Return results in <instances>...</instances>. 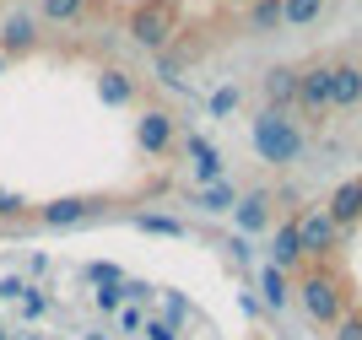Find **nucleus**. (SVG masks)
Returning <instances> with one entry per match:
<instances>
[{"mask_svg":"<svg viewBox=\"0 0 362 340\" xmlns=\"http://www.w3.org/2000/svg\"><path fill=\"white\" fill-rule=\"evenodd\" d=\"M255 151H259V163H271V168H292L303 157V130H298V119H287V108H259L255 119Z\"/></svg>","mask_w":362,"mask_h":340,"instance_id":"nucleus-1","label":"nucleus"},{"mask_svg":"<svg viewBox=\"0 0 362 340\" xmlns=\"http://www.w3.org/2000/svg\"><path fill=\"white\" fill-rule=\"evenodd\" d=\"M298 297H303V313H308L314 324H341V313H346V292H341V281H335L325 265L298 276Z\"/></svg>","mask_w":362,"mask_h":340,"instance_id":"nucleus-2","label":"nucleus"},{"mask_svg":"<svg viewBox=\"0 0 362 340\" xmlns=\"http://www.w3.org/2000/svg\"><path fill=\"white\" fill-rule=\"evenodd\" d=\"M130 38L151 54H163L168 38H179V11L168 6V0H141L136 11H130Z\"/></svg>","mask_w":362,"mask_h":340,"instance_id":"nucleus-3","label":"nucleus"},{"mask_svg":"<svg viewBox=\"0 0 362 340\" xmlns=\"http://www.w3.org/2000/svg\"><path fill=\"white\" fill-rule=\"evenodd\" d=\"M298 108H303V119H314V124H325V114H335L330 108V59L298 65Z\"/></svg>","mask_w":362,"mask_h":340,"instance_id":"nucleus-4","label":"nucleus"},{"mask_svg":"<svg viewBox=\"0 0 362 340\" xmlns=\"http://www.w3.org/2000/svg\"><path fill=\"white\" fill-rule=\"evenodd\" d=\"M136 141L146 157H168L173 151V141H179V124H173V114L168 108H146V114L136 119Z\"/></svg>","mask_w":362,"mask_h":340,"instance_id":"nucleus-5","label":"nucleus"},{"mask_svg":"<svg viewBox=\"0 0 362 340\" xmlns=\"http://www.w3.org/2000/svg\"><path fill=\"white\" fill-rule=\"evenodd\" d=\"M335 243H341V227H335L325 211H308V216H298V249L308 254V259H325V254H335Z\"/></svg>","mask_w":362,"mask_h":340,"instance_id":"nucleus-6","label":"nucleus"},{"mask_svg":"<svg viewBox=\"0 0 362 340\" xmlns=\"http://www.w3.org/2000/svg\"><path fill=\"white\" fill-rule=\"evenodd\" d=\"M103 211V200H87V194H65V200H49V206L33 211V222L44 227H76V222H92Z\"/></svg>","mask_w":362,"mask_h":340,"instance_id":"nucleus-7","label":"nucleus"},{"mask_svg":"<svg viewBox=\"0 0 362 340\" xmlns=\"http://www.w3.org/2000/svg\"><path fill=\"white\" fill-rule=\"evenodd\" d=\"M362 103V65L357 59H330V108Z\"/></svg>","mask_w":362,"mask_h":340,"instance_id":"nucleus-8","label":"nucleus"},{"mask_svg":"<svg viewBox=\"0 0 362 340\" xmlns=\"http://www.w3.org/2000/svg\"><path fill=\"white\" fill-rule=\"evenodd\" d=\"M259 92H265V108H292L298 103V65H271L259 76Z\"/></svg>","mask_w":362,"mask_h":340,"instance_id":"nucleus-9","label":"nucleus"},{"mask_svg":"<svg viewBox=\"0 0 362 340\" xmlns=\"http://www.w3.org/2000/svg\"><path fill=\"white\" fill-rule=\"evenodd\" d=\"M33 44H38V22H33L28 11H16V16L0 22V54H6V59H11V54H28Z\"/></svg>","mask_w":362,"mask_h":340,"instance_id":"nucleus-10","label":"nucleus"},{"mask_svg":"<svg viewBox=\"0 0 362 340\" xmlns=\"http://www.w3.org/2000/svg\"><path fill=\"white\" fill-rule=\"evenodd\" d=\"M233 211H238V227H243V233H265V227H271V194H265V189L243 194Z\"/></svg>","mask_w":362,"mask_h":340,"instance_id":"nucleus-11","label":"nucleus"},{"mask_svg":"<svg viewBox=\"0 0 362 340\" xmlns=\"http://www.w3.org/2000/svg\"><path fill=\"white\" fill-rule=\"evenodd\" d=\"M325 216H330V222L341 227V233H346L351 222H362V206H357V184H351V178H346V184H341V189L330 194V206H325Z\"/></svg>","mask_w":362,"mask_h":340,"instance_id":"nucleus-12","label":"nucleus"},{"mask_svg":"<svg viewBox=\"0 0 362 340\" xmlns=\"http://www.w3.org/2000/svg\"><path fill=\"white\" fill-rule=\"evenodd\" d=\"M184 151L195 157V173L206 178V184H216V178H222V151H216L206 135H189V141H184Z\"/></svg>","mask_w":362,"mask_h":340,"instance_id":"nucleus-13","label":"nucleus"},{"mask_svg":"<svg viewBox=\"0 0 362 340\" xmlns=\"http://www.w3.org/2000/svg\"><path fill=\"white\" fill-rule=\"evenodd\" d=\"M98 92H103V103H114V108H124V103H136V76H124V71H103L98 76Z\"/></svg>","mask_w":362,"mask_h":340,"instance_id":"nucleus-14","label":"nucleus"},{"mask_svg":"<svg viewBox=\"0 0 362 340\" xmlns=\"http://www.w3.org/2000/svg\"><path fill=\"white\" fill-rule=\"evenodd\" d=\"M303 259V249H298V222H287L281 233H276V243H271V265L276 270H292Z\"/></svg>","mask_w":362,"mask_h":340,"instance_id":"nucleus-15","label":"nucleus"},{"mask_svg":"<svg viewBox=\"0 0 362 340\" xmlns=\"http://www.w3.org/2000/svg\"><path fill=\"white\" fill-rule=\"evenodd\" d=\"M276 28H287V22H281V0H255V6H249V33L265 38V33H276Z\"/></svg>","mask_w":362,"mask_h":340,"instance_id":"nucleus-16","label":"nucleus"},{"mask_svg":"<svg viewBox=\"0 0 362 340\" xmlns=\"http://www.w3.org/2000/svg\"><path fill=\"white\" fill-rule=\"evenodd\" d=\"M38 11H44V22H54V28H71V22H81L87 0H38Z\"/></svg>","mask_w":362,"mask_h":340,"instance_id":"nucleus-17","label":"nucleus"},{"mask_svg":"<svg viewBox=\"0 0 362 340\" xmlns=\"http://www.w3.org/2000/svg\"><path fill=\"white\" fill-rule=\"evenodd\" d=\"M319 11H325V0H281V22L287 28H308V22H319Z\"/></svg>","mask_w":362,"mask_h":340,"instance_id":"nucleus-18","label":"nucleus"},{"mask_svg":"<svg viewBox=\"0 0 362 340\" xmlns=\"http://www.w3.org/2000/svg\"><path fill=\"white\" fill-rule=\"evenodd\" d=\"M200 206H206V211H233V206H238V189H233L227 178H216V184L200 189Z\"/></svg>","mask_w":362,"mask_h":340,"instance_id":"nucleus-19","label":"nucleus"},{"mask_svg":"<svg viewBox=\"0 0 362 340\" xmlns=\"http://www.w3.org/2000/svg\"><path fill=\"white\" fill-rule=\"evenodd\" d=\"M259 281H265V303H271V308H287V297H292V286H287V270L265 265V276H259Z\"/></svg>","mask_w":362,"mask_h":340,"instance_id":"nucleus-20","label":"nucleus"},{"mask_svg":"<svg viewBox=\"0 0 362 340\" xmlns=\"http://www.w3.org/2000/svg\"><path fill=\"white\" fill-rule=\"evenodd\" d=\"M141 227H146V233H163V238H184L179 216H141Z\"/></svg>","mask_w":362,"mask_h":340,"instance_id":"nucleus-21","label":"nucleus"},{"mask_svg":"<svg viewBox=\"0 0 362 340\" xmlns=\"http://www.w3.org/2000/svg\"><path fill=\"white\" fill-rule=\"evenodd\" d=\"M238 108V87H222V92H211V114H233Z\"/></svg>","mask_w":362,"mask_h":340,"instance_id":"nucleus-22","label":"nucleus"},{"mask_svg":"<svg viewBox=\"0 0 362 340\" xmlns=\"http://www.w3.org/2000/svg\"><path fill=\"white\" fill-rule=\"evenodd\" d=\"M0 216H6V222L28 216V200H22V194H0Z\"/></svg>","mask_w":362,"mask_h":340,"instance_id":"nucleus-23","label":"nucleus"},{"mask_svg":"<svg viewBox=\"0 0 362 340\" xmlns=\"http://www.w3.org/2000/svg\"><path fill=\"white\" fill-rule=\"evenodd\" d=\"M335 340H362V313H346V319L335 324Z\"/></svg>","mask_w":362,"mask_h":340,"instance_id":"nucleus-24","label":"nucleus"},{"mask_svg":"<svg viewBox=\"0 0 362 340\" xmlns=\"http://www.w3.org/2000/svg\"><path fill=\"white\" fill-rule=\"evenodd\" d=\"M351 184H357V206H362V178H351Z\"/></svg>","mask_w":362,"mask_h":340,"instance_id":"nucleus-25","label":"nucleus"},{"mask_svg":"<svg viewBox=\"0 0 362 340\" xmlns=\"http://www.w3.org/2000/svg\"><path fill=\"white\" fill-rule=\"evenodd\" d=\"M233 6H255V0H233Z\"/></svg>","mask_w":362,"mask_h":340,"instance_id":"nucleus-26","label":"nucleus"},{"mask_svg":"<svg viewBox=\"0 0 362 340\" xmlns=\"http://www.w3.org/2000/svg\"><path fill=\"white\" fill-rule=\"evenodd\" d=\"M0 76H6V54H0Z\"/></svg>","mask_w":362,"mask_h":340,"instance_id":"nucleus-27","label":"nucleus"}]
</instances>
